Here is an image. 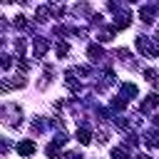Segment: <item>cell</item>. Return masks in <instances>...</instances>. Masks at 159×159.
I'll use <instances>...</instances> for the list:
<instances>
[{"label": "cell", "mask_w": 159, "mask_h": 159, "mask_svg": "<svg viewBox=\"0 0 159 159\" xmlns=\"http://www.w3.org/2000/svg\"><path fill=\"white\" fill-rule=\"evenodd\" d=\"M35 149H37V147H35L32 139H22V142H17V154H20V157H32Z\"/></svg>", "instance_id": "6da1fadb"}, {"label": "cell", "mask_w": 159, "mask_h": 159, "mask_svg": "<svg viewBox=\"0 0 159 159\" xmlns=\"http://www.w3.org/2000/svg\"><path fill=\"white\" fill-rule=\"evenodd\" d=\"M139 17H142L147 25H152V22H154V10H152V7H142V10H139Z\"/></svg>", "instance_id": "7a4b0ae2"}, {"label": "cell", "mask_w": 159, "mask_h": 159, "mask_svg": "<svg viewBox=\"0 0 159 159\" xmlns=\"http://www.w3.org/2000/svg\"><path fill=\"white\" fill-rule=\"evenodd\" d=\"M45 50H47V42L37 37V40H35V57H42V55H45Z\"/></svg>", "instance_id": "3957f363"}, {"label": "cell", "mask_w": 159, "mask_h": 159, "mask_svg": "<svg viewBox=\"0 0 159 159\" xmlns=\"http://www.w3.org/2000/svg\"><path fill=\"white\" fill-rule=\"evenodd\" d=\"M77 142H80V144H89V129H87V127L77 129Z\"/></svg>", "instance_id": "277c9868"}, {"label": "cell", "mask_w": 159, "mask_h": 159, "mask_svg": "<svg viewBox=\"0 0 159 159\" xmlns=\"http://www.w3.org/2000/svg\"><path fill=\"white\" fill-rule=\"evenodd\" d=\"M87 55H89V57H92V60L97 62V60L102 57V47H99V45H89V50H87Z\"/></svg>", "instance_id": "5b68a950"}, {"label": "cell", "mask_w": 159, "mask_h": 159, "mask_svg": "<svg viewBox=\"0 0 159 159\" xmlns=\"http://www.w3.org/2000/svg\"><path fill=\"white\" fill-rule=\"evenodd\" d=\"M122 94L124 97H137V87L134 84H122Z\"/></svg>", "instance_id": "8992f818"}, {"label": "cell", "mask_w": 159, "mask_h": 159, "mask_svg": "<svg viewBox=\"0 0 159 159\" xmlns=\"http://www.w3.org/2000/svg\"><path fill=\"white\" fill-rule=\"evenodd\" d=\"M157 102H159V97H157V94H149V97H147V102H144V104H142V109H144V112H147V109H152V107H154V104H157Z\"/></svg>", "instance_id": "52a82bcc"}, {"label": "cell", "mask_w": 159, "mask_h": 159, "mask_svg": "<svg viewBox=\"0 0 159 159\" xmlns=\"http://www.w3.org/2000/svg\"><path fill=\"white\" fill-rule=\"evenodd\" d=\"M55 52H57V57H65V55L70 52V47H67L65 42H57V45H55Z\"/></svg>", "instance_id": "ba28073f"}, {"label": "cell", "mask_w": 159, "mask_h": 159, "mask_svg": "<svg viewBox=\"0 0 159 159\" xmlns=\"http://www.w3.org/2000/svg\"><path fill=\"white\" fill-rule=\"evenodd\" d=\"M147 144H149V147H159V134H157V132H149V134H147Z\"/></svg>", "instance_id": "9c48e42d"}, {"label": "cell", "mask_w": 159, "mask_h": 159, "mask_svg": "<svg viewBox=\"0 0 159 159\" xmlns=\"http://www.w3.org/2000/svg\"><path fill=\"white\" fill-rule=\"evenodd\" d=\"M45 152H47V157H50V159H55V157L60 154V144H50Z\"/></svg>", "instance_id": "30bf717a"}, {"label": "cell", "mask_w": 159, "mask_h": 159, "mask_svg": "<svg viewBox=\"0 0 159 159\" xmlns=\"http://www.w3.org/2000/svg\"><path fill=\"white\" fill-rule=\"evenodd\" d=\"M112 159H127V152L117 147V149H112Z\"/></svg>", "instance_id": "8fae6325"}, {"label": "cell", "mask_w": 159, "mask_h": 159, "mask_svg": "<svg viewBox=\"0 0 159 159\" xmlns=\"http://www.w3.org/2000/svg\"><path fill=\"white\" fill-rule=\"evenodd\" d=\"M144 77H147L149 82H154V80H157V72H154V70H144Z\"/></svg>", "instance_id": "7c38bea8"}, {"label": "cell", "mask_w": 159, "mask_h": 159, "mask_svg": "<svg viewBox=\"0 0 159 159\" xmlns=\"http://www.w3.org/2000/svg\"><path fill=\"white\" fill-rule=\"evenodd\" d=\"M65 159H82V154H80V152H67Z\"/></svg>", "instance_id": "4fadbf2b"}, {"label": "cell", "mask_w": 159, "mask_h": 159, "mask_svg": "<svg viewBox=\"0 0 159 159\" xmlns=\"http://www.w3.org/2000/svg\"><path fill=\"white\" fill-rule=\"evenodd\" d=\"M137 159H149V157H147V154H139V157H137Z\"/></svg>", "instance_id": "5bb4252c"}]
</instances>
